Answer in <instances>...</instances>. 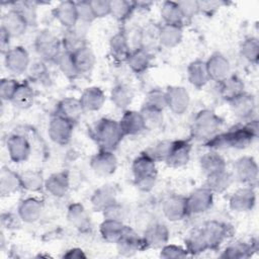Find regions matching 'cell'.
<instances>
[{
	"label": "cell",
	"instance_id": "cell-61",
	"mask_svg": "<svg viewBox=\"0 0 259 259\" xmlns=\"http://www.w3.org/2000/svg\"><path fill=\"white\" fill-rule=\"evenodd\" d=\"M19 221L21 219L19 218L18 213L14 214L12 212H3L1 214V225L4 229L7 230H14L17 227H19Z\"/></svg>",
	"mask_w": 259,
	"mask_h": 259
},
{
	"label": "cell",
	"instance_id": "cell-16",
	"mask_svg": "<svg viewBox=\"0 0 259 259\" xmlns=\"http://www.w3.org/2000/svg\"><path fill=\"white\" fill-rule=\"evenodd\" d=\"M162 211L170 222H178L189 215L186 197L178 194L168 196L162 204Z\"/></svg>",
	"mask_w": 259,
	"mask_h": 259
},
{
	"label": "cell",
	"instance_id": "cell-44",
	"mask_svg": "<svg viewBox=\"0 0 259 259\" xmlns=\"http://www.w3.org/2000/svg\"><path fill=\"white\" fill-rule=\"evenodd\" d=\"M34 101V91L28 82L19 83V86L12 97V104L18 108H29Z\"/></svg>",
	"mask_w": 259,
	"mask_h": 259
},
{
	"label": "cell",
	"instance_id": "cell-51",
	"mask_svg": "<svg viewBox=\"0 0 259 259\" xmlns=\"http://www.w3.org/2000/svg\"><path fill=\"white\" fill-rule=\"evenodd\" d=\"M171 146H172V141H169V140L160 141L155 145L146 149L144 153L147 154L150 158H152L156 163L165 162L169 155Z\"/></svg>",
	"mask_w": 259,
	"mask_h": 259
},
{
	"label": "cell",
	"instance_id": "cell-5",
	"mask_svg": "<svg viewBox=\"0 0 259 259\" xmlns=\"http://www.w3.org/2000/svg\"><path fill=\"white\" fill-rule=\"evenodd\" d=\"M34 49L40 60L54 63L63 51L61 38L48 29L37 33L34 39Z\"/></svg>",
	"mask_w": 259,
	"mask_h": 259
},
{
	"label": "cell",
	"instance_id": "cell-36",
	"mask_svg": "<svg viewBox=\"0 0 259 259\" xmlns=\"http://www.w3.org/2000/svg\"><path fill=\"white\" fill-rule=\"evenodd\" d=\"M199 165L202 173L205 176L227 169L226 160L218 153V151L214 150H209L208 152L204 153L200 157Z\"/></svg>",
	"mask_w": 259,
	"mask_h": 259
},
{
	"label": "cell",
	"instance_id": "cell-33",
	"mask_svg": "<svg viewBox=\"0 0 259 259\" xmlns=\"http://www.w3.org/2000/svg\"><path fill=\"white\" fill-rule=\"evenodd\" d=\"M22 188L20 174L8 167H3L0 171V193L2 196L11 195Z\"/></svg>",
	"mask_w": 259,
	"mask_h": 259
},
{
	"label": "cell",
	"instance_id": "cell-6",
	"mask_svg": "<svg viewBox=\"0 0 259 259\" xmlns=\"http://www.w3.org/2000/svg\"><path fill=\"white\" fill-rule=\"evenodd\" d=\"M208 250L218 249L232 234V228L226 223L211 220L199 227Z\"/></svg>",
	"mask_w": 259,
	"mask_h": 259
},
{
	"label": "cell",
	"instance_id": "cell-23",
	"mask_svg": "<svg viewBox=\"0 0 259 259\" xmlns=\"http://www.w3.org/2000/svg\"><path fill=\"white\" fill-rule=\"evenodd\" d=\"M117 188L113 184H104L92 193L90 201L93 208L97 211H103L107 206L116 200Z\"/></svg>",
	"mask_w": 259,
	"mask_h": 259
},
{
	"label": "cell",
	"instance_id": "cell-43",
	"mask_svg": "<svg viewBox=\"0 0 259 259\" xmlns=\"http://www.w3.org/2000/svg\"><path fill=\"white\" fill-rule=\"evenodd\" d=\"M27 75L28 79L33 83L47 85L51 81L50 71L47 66V62L40 59L34 60L30 63L27 69Z\"/></svg>",
	"mask_w": 259,
	"mask_h": 259
},
{
	"label": "cell",
	"instance_id": "cell-47",
	"mask_svg": "<svg viewBox=\"0 0 259 259\" xmlns=\"http://www.w3.org/2000/svg\"><path fill=\"white\" fill-rule=\"evenodd\" d=\"M185 249L187 250L189 256L198 255L208 250L207 244L201 234L199 228L191 231L187 238L185 239Z\"/></svg>",
	"mask_w": 259,
	"mask_h": 259
},
{
	"label": "cell",
	"instance_id": "cell-59",
	"mask_svg": "<svg viewBox=\"0 0 259 259\" xmlns=\"http://www.w3.org/2000/svg\"><path fill=\"white\" fill-rule=\"evenodd\" d=\"M179 8L184 19H190L194 15L199 12V4L198 1L195 0H185V1H178Z\"/></svg>",
	"mask_w": 259,
	"mask_h": 259
},
{
	"label": "cell",
	"instance_id": "cell-57",
	"mask_svg": "<svg viewBox=\"0 0 259 259\" xmlns=\"http://www.w3.org/2000/svg\"><path fill=\"white\" fill-rule=\"evenodd\" d=\"M104 219H109V220H115V221H120L123 222L127 215V210L118 201L113 202L109 206H107L103 211Z\"/></svg>",
	"mask_w": 259,
	"mask_h": 259
},
{
	"label": "cell",
	"instance_id": "cell-30",
	"mask_svg": "<svg viewBox=\"0 0 259 259\" xmlns=\"http://www.w3.org/2000/svg\"><path fill=\"white\" fill-rule=\"evenodd\" d=\"M83 112L85 111L79 98L66 97L58 102L55 113L71 120L72 122H76L81 117Z\"/></svg>",
	"mask_w": 259,
	"mask_h": 259
},
{
	"label": "cell",
	"instance_id": "cell-49",
	"mask_svg": "<svg viewBox=\"0 0 259 259\" xmlns=\"http://www.w3.org/2000/svg\"><path fill=\"white\" fill-rule=\"evenodd\" d=\"M147 128H155L162 124L164 119L163 110L154 106L143 104L140 110Z\"/></svg>",
	"mask_w": 259,
	"mask_h": 259
},
{
	"label": "cell",
	"instance_id": "cell-7",
	"mask_svg": "<svg viewBox=\"0 0 259 259\" xmlns=\"http://www.w3.org/2000/svg\"><path fill=\"white\" fill-rule=\"evenodd\" d=\"M73 128L74 122L55 113L49 121L48 134L55 144L65 146L69 144L72 139Z\"/></svg>",
	"mask_w": 259,
	"mask_h": 259
},
{
	"label": "cell",
	"instance_id": "cell-50",
	"mask_svg": "<svg viewBox=\"0 0 259 259\" xmlns=\"http://www.w3.org/2000/svg\"><path fill=\"white\" fill-rule=\"evenodd\" d=\"M57 66L59 67L60 71L69 79H75L77 76H79V73L76 69V66L73 61L72 54L69 52L62 51L60 56L55 62Z\"/></svg>",
	"mask_w": 259,
	"mask_h": 259
},
{
	"label": "cell",
	"instance_id": "cell-42",
	"mask_svg": "<svg viewBox=\"0 0 259 259\" xmlns=\"http://www.w3.org/2000/svg\"><path fill=\"white\" fill-rule=\"evenodd\" d=\"M125 226L126 225H124L123 222L104 219V221L100 224V235L104 241L115 244L121 236Z\"/></svg>",
	"mask_w": 259,
	"mask_h": 259
},
{
	"label": "cell",
	"instance_id": "cell-40",
	"mask_svg": "<svg viewBox=\"0 0 259 259\" xmlns=\"http://www.w3.org/2000/svg\"><path fill=\"white\" fill-rule=\"evenodd\" d=\"M233 180V174L225 169L206 176L205 186L208 187L213 193H222L231 186Z\"/></svg>",
	"mask_w": 259,
	"mask_h": 259
},
{
	"label": "cell",
	"instance_id": "cell-34",
	"mask_svg": "<svg viewBox=\"0 0 259 259\" xmlns=\"http://www.w3.org/2000/svg\"><path fill=\"white\" fill-rule=\"evenodd\" d=\"M187 79L189 83L196 88L205 86L210 81L205 61H192L187 67Z\"/></svg>",
	"mask_w": 259,
	"mask_h": 259
},
{
	"label": "cell",
	"instance_id": "cell-62",
	"mask_svg": "<svg viewBox=\"0 0 259 259\" xmlns=\"http://www.w3.org/2000/svg\"><path fill=\"white\" fill-rule=\"evenodd\" d=\"M198 4L199 12H203L208 15H211L220 7V2L217 1H198Z\"/></svg>",
	"mask_w": 259,
	"mask_h": 259
},
{
	"label": "cell",
	"instance_id": "cell-21",
	"mask_svg": "<svg viewBox=\"0 0 259 259\" xmlns=\"http://www.w3.org/2000/svg\"><path fill=\"white\" fill-rule=\"evenodd\" d=\"M118 123L124 137L136 136L147 130L141 112L136 110H124L120 119L118 120Z\"/></svg>",
	"mask_w": 259,
	"mask_h": 259
},
{
	"label": "cell",
	"instance_id": "cell-15",
	"mask_svg": "<svg viewBox=\"0 0 259 259\" xmlns=\"http://www.w3.org/2000/svg\"><path fill=\"white\" fill-rule=\"evenodd\" d=\"M170 238V232L168 227L159 222H153L149 224L143 234V239L146 245V249L148 248H162L166 245Z\"/></svg>",
	"mask_w": 259,
	"mask_h": 259
},
{
	"label": "cell",
	"instance_id": "cell-8",
	"mask_svg": "<svg viewBox=\"0 0 259 259\" xmlns=\"http://www.w3.org/2000/svg\"><path fill=\"white\" fill-rule=\"evenodd\" d=\"M4 63L8 72L18 76L27 72L31 62L28 52L23 47L17 46L9 48L4 53Z\"/></svg>",
	"mask_w": 259,
	"mask_h": 259
},
{
	"label": "cell",
	"instance_id": "cell-24",
	"mask_svg": "<svg viewBox=\"0 0 259 259\" xmlns=\"http://www.w3.org/2000/svg\"><path fill=\"white\" fill-rule=\"evenodd\" d=\"M54 16L65 28L75 27L79 20L75 1H62L53 10Z\"/></svg>",
	"mask_w": 259,
	"mask_h": 259
},
{
	"label": "cell",
	"instance_id": "cell-4",
	"mask_svg": "<svg viewBox=\"0 0 259 259\" xmlns=\"http://www.w3.org/2000/svg\"><path fill=\"white\" fill-rule=\"evenodd\" d=\"M132 173L135 186L143 192H150L157 182L156 162L144 152L132 164Z\"/></svg>",
	"mask_w": 259,
	"mask_h": 259
},
{
	"label": "cell",
	"instance_id": "cell-22",
	"mask_svg": "<svg viewBox=\"0 0 259 259\" xmlns=\"http://www.w3.org/2000/svg\"><path fill=\"white\" fill-rule=\"evenodd\" d=\"M1 27L4 28L11 37H18L25 32L28 25L21 14L12 7L2 16Z\"/></svg>",
	"mask_w": 259,
	"mask_h": 259
},
{
	"label": "cell",
	"instance_id": "cell-18",
	"mask_svg": "<svg viewBox=\"0 0 259 259\" xmlns=\"http://www.w3.org/2000/svg\"><path fill=\"white\" fill-rule=\"evenodd\" d=\"M256 203V193L252 186H245L235 191L230 199L229 205L233 211L246 212L253 209Z\"/></svg>",
	"mask_w": 259,
	"mask_h": 259
},
{
	"label": "cell",
	"instance_id": "cell-38",
	"mask_svg": "<svg viewBox=\"0 0 259 259\" xmlns=\"http://www.w3.org/2000/svg\"><path fill=\"white\" fill-rule=\"evenodd\" d=\"M62 47L63 51L73 53L85 46V32L79 28L78 24L72 28H66L62 37Z\"/></svg>",
	"mask_w": 259,
	"mask_h": 259
},
{
	"label": "cell",
	"instance_id": "cell-64",
	"mask_svg": "<svg viewBox=\"0 0 259 259\" xmlns=\"http://www.w3.org/2000/svg\"><path fill=\"white\" fill-rule=\"evenodd\" d=\"M64 258H86L85 253L80 248H72L67 250L66 253L63 255Z\"/></svg>",
	"mask_w": 259,
	"mask_h": 259
},
{
	"label": "cell",
	"instance_id": "cell-45",
	"mask_svg": "<svg viewBox=\"0 0 259 259\" xmlns=\"http://www.w3.org/2000/svg\"><path fill=\"white\" fill-rule=\"evenodd\" d=\"M160 14L164 23L166 24L182 25L183 21L185 20L178 3L174 1H164L161 5Z\"/></svg>",
	"mask_w": 259,
	"mask_h": 259
},
{
	"label": "cell",
	"instance_id": "cell-56",
	"mask_svg": "<svg viewBox=\"0 0 259 259\" xmlns=\"http://www.w3.org/2000/svg\"><path fill=\"white\" fill-rule=\"evenodd\" d=\"M144 104L154 106V107H157L159 109L164 110V108L167 107L165 91H162V90L157 89V88L152 89L151 91H149L147 93Z\"/></svg>",
	"mask_w": 259,
	"mask_h": 259
},
{
	"label": "cell",
	"instance_id": "cell-9",
	"mask_svg": "<svg viewBox=\"0 0 259 259\" xmlns=\"http://www.w3.org/2000/svg\"><path fill=\"white\" fill-rule=\"evenodd\" d=\"M213 192L204 186L196 188L187 197V209L189 214H200L207 211L213 203Z\"/></svg>",
	"mask_w": 259,
	"mask_h": 259
},
{
	"label": "cell",
	"instance_id": "cell-46",
	"mask_svg": "<svg viewBox=\"0 0 259 259\" xmlns=\"http://www.w3.org/2000/svg\"><path fill=\"white\" fill-rule=\"evenodd\" d=\"M110 15L119 22H124L131 18L136 11L135 1L113 0L110 1Z\"/></svg>",
	"mask_w": 259,
	"mask_h": 259
},
{
	"label": "cell",
	"instance_id": "cell-2",
	"mask_svg": "<svg viewBox=\"0 0 259 259\" xmlns=\"http://www.w3.org/2000/svg\"><path fill=\"white\" fill-rule=\"evenodd\" d=\"M88 133L100 150L113 151L124 138L118 121L108 117L96 120L89 127Z\"/></svg>",
	"mask_w": 259,
	"mask_h": 259
},
{
	"label": "cell",
	"instance_id": "cell-25",
	"mask_svg": "<svg viewBox=\"0 0 259 259\" xmlns=\"http://www.w3.org/2000/svg\"><path fill=\"white\" fill-rule=\"evenodd\" d=\"M70 187V177L67 171H59L51 174L45 180V189L55 197H63Z\"/></svg>",
	"mask_w": 259,
	"mask_h": 259
},
{
	"label": "cell",
	"instance_id": "cell-26",
	"mask_svg": "<svg viewBox=\"0 0 259 259\" xmlns=\"http://www.w3.org/2000/svg\"><path fill=\"white\" fill-rule=\"evenodd\" d=\"M42 212V202L35 197H27L20 201L17 213L22 222L32 224L36 222Z\"/></svg>",
	"mask_w": 259,
	"mask_h": 259
},
{
	"label": "cell",
	"instance_id": "cell-12",
	"mask_svg": "<svg viewBox=\"0 0 259 259\" xmlns=\"http://www.w3.org/2000/svg\"><path fill=\"white\" fill-rule=\"evenodd\" d=\"M6 149L9 158L14 163L25 162L31 154V146L28 140L19 134L10 135L6 139Z\"/></svg>",
	"mask_w": 259,
	"mask_h": 259
},
{
	"label": "cell",
	"instance_id": "cell-10",
	"mask_svg": "<svg viewBox=\"0 0 259 259\" xmlns=\"http://www.w3.org/2000/svg\"><path fill=\"white\" fill-rule=\"evenodd\" d=\"M115 244L118 253L122 256H133L137 252L146 249L143 236H140L128 226H125L121 236Z\"/></svg>",
	"mask_w": 259,
	"mask_h": 259
},
{
	"label": "cell",
	"instance_id": "cell-63",
	"mask_svg": "<svg viewBox=\"0 0 259 259\" xmlns=\"http://www.w3.org/2000/svg\"><path fill=\"white\" fill-rule=\"evenodd\" d=\"M11 36L8 34V32L4 29V28H0V46L1 49L3 51V53H5L9 48V41H10Z\"/></svg>",
	"mask_w": 259,
	"mask_h": 259
},
{
	"label": "cell",
	"instance_id": "cell-20",
	"mask_svg": "<svg viewBox=\"0 0 259 259\" xmlns=\"http://www.w3.org/2000/svg\"><path fill=\"white\" fill-rule=\"evenodd\" d=\"M206 68L210 80L221 82L231 74L230 61L221 53L212 54L206 61Z\"/></svg>",
	"mask_w": 259,
	"mask_h": 259
},
{
	"label": "cell",
	"instance_id": "cell-53",
	"mask_svg": "<svg viewBox=\"0 0 259 259\" xmlns=\"http://www.w3.org/2000/svg\"><path fill=\"white\" fill-rule=\"evenodd\" d=\"M241 55L244 59L249 61L250 63L256 64L259 58V41L258 38L254 36L247 37L241 45L240 48Z\"/></svg>",
	"mask_w": 259,
	"mask_h": 259
},
{
	"label": "cell",
	"instance_id": "cell-35",
	"mask_svg": "<svg viewBox=\"0 0 259 259\" xmlns=\"http://www.w3.org/2000/svg\"><path fill=\"white\" fill-rule=\"evenodd\" d=\"M152 63V55L150 51L144 48H138L131 52L126 64L130 69L136 74L145 73Z\"/></svg>",
	"mask_w": 259,
	"mask_h": 259
},
{
	"label": "cell",
	"instance_id": "cell-13",
	"mask_svg": "<svg viewBox=\"0 0 259 259\" xmlns=\"http://www.w3.org/2000/svg\"><path fill=\"white\" fill-rule=\"evenodd\" d=\"M90 167L93 172L99 176H109L113 174L117 168V158L113 151L98 150L91 159Z\"/></svg>",
	"mask_w": 259,
	"mask_h": 259
},
{
	"label": "cell",
	"instance_id": "cell-41",
	"mask_svg": "<svg viewBox=\"0 0 259 259\" xmlns=\"http://www.w3.org/2000/svg\"><path fill=\"white\" fill-rule=\"evenodd\" d=\"M133 99V89L124 83L114 85L110 91V100L114 104V106L119 109L126 110L128 105L132 103Z\"/></svg>",
	"mask_w": 259,
	"mask_h": 259
},
{
	"label": "cell",
	"instance_id": "cell-55",
	"mask_svg": "<svg viewBox=\"0 0 259 259\" xmlns=\"http://www.w3.org/2000/svg\"><path fill=\"white\" fill-rule=\"evenodd\" d=\"M19 82L13 78H4L0 82V97L2 101H11L14 96Z\"/></svg>",
	"mask_w": 259,
	"mask_h": 259
},
{
	"label": "cell",
	"instance_id": "cell-1",
	"mask_svg": "<svg viewBox=\"0 0 259 259\" xmlns=\"http://www.w3.org/2000/svg\"><path fill=\"white\" fill-rule=\"evenodd\" d=\"M258 137V120L250 119L239 123L226 132L219 133L204 143L209 150L237 149L242 150L249 147Z\"/></svg>",
	"mask_w": 259,
	"mask_h": 259
},
{
	"label": "cell",
	"instance_id": "cell-29",
	"mask_svg": "<svg viewBox=\"0 0 259 259\" xmlns=\"http://www.w3.org/2000/svg\"><path fill=\"white\" fill-rule=\"evenodd\" d=\"M67 219L71 225H73L80 232H86L91 228L90 217L80 202H74L69 205L67 209Z\"/></svg>",
	"mask_w": 259,
	"mask_h": 259
},
{
	"label": "cell",
	"instance_id": "cell-3",
	"mask_svg": "<svg viewBox=\"0 0 259 259\" xmlns=\"http://www.w3.org/2000/svg\"><path fill=\"white\" fill-rule=\"evenodd\" d=\"M222 125L223 119L214 111L201 109L193 117L190 134L195 141L205 143L220 133Z\"/></svg>",
	"mask_w": 259,
	"mask_h": 259
},
{
	"label": "cell",
	"instance_id": "cell-39",
	"mask_svg": "<svg viewBox=\"0 0 259 259\" xmlns=\"http://www.w3.org/2000/svg\"><path fill=\"white\" fill-rule=\"evenodd\" d=\"M71 54L79 75L90 72L94 67L95 56L92 50L87 45L81 47L80 49Z\"/></svg>",
	"mask_w": 259,
	"mask_h": 259
},
{
	"label": "cell",
	"instance_id": "cell-17",
	"mask_svg": "<svg viewBox=\"0 0 259 259\" xmlns=\"http://www.w3.org/2000/svg\"><path fill=\"white\" fill-rule=\"evenodd\" d=\"M192 145L188 140L172 141V146L165 163L171 168L185 166L190 159Z\"/></svg>",
	"mask_w": 259,
	"mask_h": 259
},
{
	"label": "cell",
	"instance_id": "cell-28",
	"mask_svg": "<svg viewBox=\"0 0 259 259\" xmlns=\"http://www.w3.org/2000/svg\"><path fill=\"white\" fill-rule=\"evenodd\" d=\"M245 92V84L236 75H230L219 82V94L227 102H231L236 97Z\"/></svg>",
	"mask_w": 259,
	"mask_h": 259
},
{
	"label": "cell",
	"instance_id": "cell-27",
	"mask_svg": "<svg viewBox=\"0 0 259 259\" xmlns=\"http://www.w3.org/2000/svg\"><path fill=\"white\" fill-rule=\"evenodd\" d=\"M132 52L125 32L119 31L113 34L109 40V53L111 58L117 63H126Z\"/></svg>",
	"mask_w": 259,
	"mask_h": 259
},
{
	"label": "cell",
	"instance_id": "cell-32",
	"mask_svg": "<svg viewBox=\"0 0 259 259\" xmlns=\"http://www.w3.org/2000/svg\"><path fill=\"white\" fill-rule=\"evenodd\" d=\"M183 37L182 25L163 23L159 26V44L167 49L177 47Z\"/></svg>",
	"mask_w": 259,
	"mask_h": 259
},
{
	"label": "cell",
	"instance_id": "cell-11",
	"mask_svg": "<svg viewBox=\"0 0 259 259\" xmlns=\"http://www.w3.org/2000/svg\"><path fill=\"white\" fill-rule=\"evenodd\" d=\"M234 178L247 186H252L257 182L258 165L253 157L243 156L237 159L234 163Z\"/></svg>",
	"mask_w": 259,
	"mask_h": 259
},
{
	"label": "cell",
	"instance_id": "cell-58",
	"mask_svg": "<svg viewBox=\"0 0 259 259\" xmlns=\"http://www.w3.org/2000/svg\"><path fill=\"white\" fill-rule=\"evenodd\" d=\"M189 254L187 250L181 246L175 245V244H166L161 248L160 251V257L165 259H171V258H185L188 257Z\"/></svg>",
	"mask_w": 259,
	"mask_h": 259
},
{
	"label": "cell",
	"instance_id": "cell-14",
	"mask_svg": "<svg viewBox=\"0 0 259 259\" xmlns=\"http://www.w3.org/2000/svg\"><path fill=\"white\" fill-rule=\"evenodd\" d=\"M166 104L171 112L177 115L183 114L189 107L190 96L182 86H169L165 90Z\"/></svg>",
	"mask_w": 259,
	"mask_h": 259
},
{
	"label": "cell",
	"instance_id": "cell-19",
	"mask_svg": "<svg viewBox=\"0 0 259 259\" xmlns=\"http://www.w3.org/2000/svg\"><path fill=\"white\" fill-rule=\"evenodd\" d=\"M230 103L233 114L243 121L252 119L256 109V101L252 94L244 92Z\"/></svg>",
	"mask_w": 259,
	"mask_h": 259
},
{
	"label": "cell",
	"instance_id": "cell-60",
	"mask_svg": "<svg viewBox=\"0 0 259 259\" xmlns=\"http://www.w3.org/2000/svg\"><path fill=\"white\" fill-rule=\"evenodd\" d=\"M93 13L96 18H102L110 15V1L108 0H92L90 1Z\"/></svg>",
	"mask_w": 259,
	"mask_h": 259
},
{
	"label": "cell",
	"instance_id": "cell-31",
	"mask_svg": "<svg viewBox=\"0 0 259 259\" xmlns=\"http://www.w3.org/2000/svg\"><path fill=\"white\" fill-rule=\"evenodd\" d=\"M84 111H98L105 102V94L99 87L86 88L79 97Z\"/></svg>",
	"mask_w": 259,
	"mask_h": 259
},
{
	"label": "cell",
	"instance_id": "cell-52",
	"mask_svg": "<svg viewBox=\"0 0 259 259\" xmlns=\"http://www.w3.org/2000/svg\"><path fill=\"white\" fill-rule=\"evenodd\" d=\"M13 8H15L21 16L24 18L28 26L36 25L37 21V13H36V6L34 2L28 1H18L12 4Z\"/></svg>",
	"mask_w": 259,
	"mask_h": 259
},
{
	"label": "cell",
	"instance_id": "cell-48",
	"mask_svg": "<svg viewBox=\"0 0 259 259\" xmlns=\"http://www.w3.org/2000/svg\"><path fill=\"white\" fill-rule=\"evenodd\" d=\"M22 188L31 191L36 192L40 189L45 188V180L42 174L39 171L36 170H27L20 174Z\"/></svg>",
	"mask_w": 259,
	"mask_h": 259
},
{
	"label": "cell",
	"instance_id": "cell-37",
	"mask_svg": "<svg viewBox=\"0 0 259 259\" xmlns=\"http://www.w3.org/2000/svg\"><path fill=\"white\" fill-rule=\"evenodd\" d=\"M257 251L256 242H243L237 241L233 244H230L223 253L220 255L222 258L228 259H242L249 258L252 256V253Z\"/></svg>",
	"mask_w": 259,
	"mask_h": 259
},
{
	"label": "cell",
	"instance_id": "cell-54",
	"mask_svg": "<svg viewBox=\"0 0 259 259\" xmlns=\"http://www.w3.org/2000/svg\"><path fill=\"white\" fill-rule=\"evenodd\" d=\"M76 8H77L79 23L86 25V24H90L96 19L93 13L90 1H77Z\"/></svg>",
	"mask_w": 259,
	"mask_h": 259
}]
</instances>
